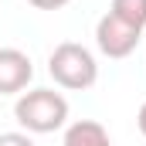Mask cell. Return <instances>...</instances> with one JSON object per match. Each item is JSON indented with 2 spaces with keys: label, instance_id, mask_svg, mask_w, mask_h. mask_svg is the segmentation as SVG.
I'll return each instance as SVG.
<instances>
[{
  "label": "cell",
  "instance_id": "obj_1",
  "mask_svg": "<svg viewBox=\"0 0 146 146\" xmlns=\"http://www.w3.org/2000/svg\"><path fill=\"white\" fill-rule=\"evenodd\" d=\"M14 119L27 136H48L68 126V99L54 88H27L14 102Z\"/></svg>",
  "mask_w": 146,
  "mask_h": 146
},
{
  "label": "cell",
  "instance_id": "obj_2",
  "mask_svg": "<svg viewBox=\"0 0 146 146\" xmlns=\"http://www.w3.org/2000/svg\"><path fill=\"white\" fill-rule=\"evenodd\" d=\"M48 75L54 78L58 88L68 92H85L99 82V61L95 54L78 44V41H61L51 54H48Z\"/></svg>",
  "mask_w": 146,
  "mask_h": 146
},
{
  "label": "cell",
  "instance_id": "obj_3",
  "mask_svg": "<svg viewBox=\"0 0 146 146\" xmlns=\"http://www.w3.org/2000/svg\"><path fill=\"white\" fill-rule=\"evenodd\" d=\"M143 41V31L129 27L126 21H119L115 14H102L99 24H95V48L106 54V58H129Z\"/></svg>",
  "mask_w": 146,
  "mask_h": 146
},
{
  "label": "cell",
  "instance_id": "obj_4",
  "mask_svg": "<svg viewBox=\"0 0 146 146\" xmlns=\"http://www.w3.org/2000/svg\"><path fill=\"white\" fill-rule=\"evenodd\" d=\"M34 78L31 54L21 48H0V95H21L27 92Z\"/></svg>",
  "mask_w": 146,
  "mask_h": 146
},
{
  "label": "cell",
  "instance_id": "obj_5",
  "mask_svg": "<svg viewBox=\"0 0 146 146\" xmlns=\"http://www.w3.org/2000/svg\"><path fill=\"white\" fill-rule=\"evenodd\" d=\"M65 146H112L109 129L95 119H75L65 126Z\"/></svg>",
  "mask_w": 146,
  "mask_h": 146
},
{
  "label": "cell",
  "instance_id": "obj_6",
  "mask_svg": "<svg viewBox=\"0 0 146 146\" xmlns=\"http://www.w3.org/2000/svg\"><path fill=\"white\" fill-rule=\"evenodd\" d=\"M109 14H115L119 21H126V24L136 27V31L146 27V0H112Z\"/></svg>",
  "mask_w": 146,
  "mask_h": 146
},
{
  "label": "cell",
  "instance_id": "obj_7",
  "mask_svg": "<svg viewBox=\"0 0 146 146\" xmlns=\"http://www.w3.org/2000/svg\"><path fill=\"white\" fill-rule=\"evenodd\" d=\"M0 146H34L27 133H0Z\"/></svg>",
  "mask_w": 146,
  "mask_h": 146
},
{
  "label": "cell",
  "instance_id": "obj_8",
  "mask_svg": "<svg viewBox=\"0 0 146 146\" xmlns=\"http://www.w3.org/2000/svg\"><path fill=\"white\" fill-rule=\"evenodd\" d=\"M31 7H37V10H61V7H68L72 0H27Z\"/></svg>",
  "mask_w": 146,
  "mask_h": 146
},
{
  "label": "cell",
  "instance_id": "obj_9",
  "mask_svg": "<svg viewBox=\"0 0 146 146\" xmlns=\"http://www.w3.org/2000/svg\"><path fill=\"white\" fill-rule=\"evenodd\" d=\"M136 126H139V133L146 136V102L139 106V115H136Z\"/></svg>",
  "mask_w": 146,
  "mask_h": 146
}]
</instances>
